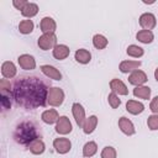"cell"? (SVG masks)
I'll return each mask as SVG.
<instances>
[{
    "mask_svg": "<svg viewBox=\"0 0 158 158\" xmlns=\"http://www.w3.org/2000/svg\"><path fill=\"white\" fill-rule=\"evenodd\" d=\"M40 28L43 33H54L56 30H57V23L56 21L49 17V16H46L41 20L40 22Z\"/></svg>",
    "mask_w": 158,
    "mask_h": 158,
    "instance_id": "cell-12",
    "label": "cell"
},
{
    "mask_svg": "<svg viewBox=\"0 0 158 158\" xmlns=\"http://www.w3.org/2000/svg\"><path fill=\"white\" fill-rule=\"evenodd\" d=\"M59 114L56 109H48V110H44L41 115V120L47 123V125H53V123H57V121L59 120Z\"/></svg>",
    "mask_w": 158,
    "mask_h": 158,
    "instance_id": "cell-13",
    "label": "cell"
},
{
    "mask_svg": "<svg viewBox=\"0 0 158 158\" xmlns=\"http://www.w3.org/2000/svg\"><path fill=\"white\" fill-rule=\"evenodd\" d=\"M154 79H156V80L158 81V68H157V69L154 70Z\"/></svg>",
    "mask_w": 158,
    "mask_h": 158,
    "instance_id": "cell-37",
    "label": "cell"
},
{
    "mask_svg": "<svg viewBox=\"0 0 158 158\" xmlns=\"http://www.w3.org/2000/svg\"><path fill=\"white\" fill-rule=\"evenodd\" d=\"M19 65L25 70H32L36 68V59L31 54H21L17 58Z\"/></svg>",
    "mask_w": 158,
    "mask_h": 158,
    "instance_id": "cell-11",
    "label": "cell"
},
{
    "mask_svg": "<svg viewBox=\"0 0 158 158\" xmlns=\"http://www.w3.org/2000/svg\"><path fill=\"white\" fill-rule=\"evenodd\" d=\"M49 89L51 84L40 77H20L11 84L10 96L19 106L27 110H35L47 105Z\"/></svg>",
    "mask_w": 158,
    "mask_h": 158,
    "instance_id": "cell-1",
    "label": "cell"
},
{
    "mask_svg": "<svg viewBox=\"0 0 158 158\" xmlns=\"http://www.w3.org/2000/svg\"><path fill=\"white\" fill-rule=\"evenodd\" d=\"M110 89L112 93L118 94V95H127L128 94V89H127L126 84L122 80L116 79V78L110 81Z\"/></svg>",
    "mask_w": 158,
    "mask_h": 158,
    "instance_id": "cell-16",
    "label": "cell"
},
{
    "mask_svg": "<svg viewBox=\"0 0 158 158\" xmlns=\"http://www.w3.org/2000/svg\"><path fill=\"white\" fill-rule=\"evenodd\" d=\"M17 73L16 65L11 60H6L1 64V75L5 79H12Z\"/></svg>",
    "mask_w": 158,
    "mask_h": 158,
    "instance_id": "cell-14",
    "label": "cell"
},
{
    "mask_svg": "<svg viewBox=\"0 0 158 158\" xmlns=\"http://www.w3.org/2000/svg\"><path fill=\"white\" fill-rule=\"evenodd\" d=\"M107 101H109V105H110L112 109H117V107L121 105V100L118 99L117 94H115V93H112V91L109 94Z\"/></svg>",
    "mask_w": 158,
    "mask_h": 158,
    "instance_id": "cell-32",
    "label": "cell"
},
{
    "mask_svg": "<svg viewBox=\"0 0 158 158\" xmlns=\"http://www.w3.org/2000/svg\"><path fill=\"white\" fill-rule=\"evenodd\" d=\"M41 72L49 79H53V80H60L62 79V73L56 68V67H52L49 64H44V65H41Z\"/></svg>",
    "mask_w": 158,
    "mask_h": 158,
    "instance_id": "cell-15",
    "label": "cell"
},
{
    "mask_svg": "<svg viewBox=\"0 0 158 158\" xmlns=\"http://www.w3.org/2000/svg\"><path fill=\"white\" fill-rule=\"evenodd\" d=\"M98 152V144L94 141H89L83 147V156L84 157H93Z\"/></svg>",
    "mask_w": 158,
    "mask_h": 158,
    "instance_id": "cell-27",
    "label": "cell"
},
{
    "mask_svg": "<svg viewBox=\"0 0 158 158\" xmlns=\"http://www.w3.org/2000/svg\"><path fill=\"white\" fill-rule=\"evenodd\" d=\"M149 110L153 114H158V96H154L149 104Z\"/></svg>",
    "mask_w": 158,
    "mask_h": 158,
    "instance_id": "cell-36",
    "label": "cell"
},
{
    "mask_svg": "<svg viewBox=\"0 0 158 158\" xmlns=\"http://www.w3.org/2000/svg\"><path fill=\"white\" fill-rule=\"evenodd\" d=\"M96 126H98V117L95 115H91L85 120L84 126H83V132L85 135H90L95 131Z\"/></svg>",
    "mask_w": 158,
    "mask_h": 158,
    "instance_id": "cell-21",
    "label": "cell"
},
{
    "mask_svg": "<svg viewBox=\"0 0 158 158\" xmlns=\"http://www.w3.org/2000/svg\"><path fill=\"white\" fill-rule=\"evenodd\" d=\"M33 22L32 20H22L20 23H19V31L22 33V35H28L33 31Z\"/></svg>",
    "mask_w": 158,
    "mask_h": 158,
    "instance_id": "cell-28",
    "label": "cell"
},
{
    "mask_svg": "<svg viewBox=\"0 0 158 158\" xmlns=\"http://www.w3.org/2000/svg\"><path fill=\"white\" fill-rule=\"evenodd\" d=\"M0 89H1V94H5L6 91H9V94L11 93V84L7 79H1L0 81Z\"/></svg>",
    "mask_w": 158,
    "mask_h": 158,
    "instance_id": "cell-33",
    "label": "cell"
},
{
    "mask_svg": "<svg viewBox=\"0 0 158 158\" xmlns=\"http://www.w3.org/2000/svg\"><path fill=\"white\" fill-rule=\"evenodd\" d=\"M1 106L4 110H9L11 107V102H10V98L6 94H1Z\"/></svg>",
    "mask_w": 158,
    "mask_h": 158,
    "instance_id": "cell-34",
    "label": "cell"
},
{
    "mask_svg": "<svg viewBox=\"0 0 158 158\" xmlns=\"http://www.w3.org/2000/svg\"><path fill=\"white\" fill-rule=\"evenodd\" d=\"M53 148L59 154H65L72 149V142L65 137H59L53 141Z\"/></svg>",
    "mask_w": 158,
    "mask_h": 158,
    "instance_id": "cell-6",
    "label": "cell"
},
{
    "mask_svg": "<svg viewBox=\"0 0 158 158\" xmlns=\"http://www.w3.org/2000/svg\"><path fill=\"white\" fill-rule=\"evenodd\" d=\"M126 53L130 56V57H133V58H141L143 54H144V51L142 47L139 46H136V44H130L126 49Z\"/></svg>",
    "mask_w": 158,
    "mask_h": 158,
    "instance_id": "cell-29",
    "label": "cell"
},
{
    "mask_svg": "<svg viewBox=\"0 0 158 158\" xmlns=\"http://www.w3.org/2000/svg\"><path fill=\"white\" fill-rule=\"evenodd\" d=\"M14 138L19 144L28 147L33 141L41 138V130L33 121H22L16 126Z\"/></svg>",
    "mask_w": 158,
    "mask_h": 158,
    "instance_id": "cell-2",
    "label": "cell"
},
{
    "mask_svg": "<svg viewBox=\"0 0 158 158\" xmlns=\"http://www.w3.org/2000/svg\"><path fill=\"white\" fill-rule=\"evenodd\" d=\"M126 110L132 115H138V114L143 112L144 105L139 101H136V100H128L126 102Z\"/></svg>",
    "mask_w": 158,
    "mask_h": 158,
    "instance_id": "cell-20",
    "label": "cell"
},
{
    "mask_svg": "<svg viewBox=\"0 0 158 158\" xmlns=\"http://www.w3.org/2000/svg\"><path fill=\"white\" fill-rule=\"evenodd\" d=\"M118 128L121 130V132L126 136H132L136 133V128L135 125L132 123V121L125 116L118 118Z\"/></svg>",
    "mask_w": 158,
    "mask_h": 158,
    "instance_id": "cell-10",
    "label": "cell"
},
{
    "mask_svg": "<svg viewBox=\"0 0 158 158\" xmlns=\"http://www.w3.org/2000/svg\"><path fill=\"white\" fill-rule=\"evenodd\" d=\"M157 25V20H156V16L152 14V12H144L139 16V26L143 28V30H153Z\"/></svg>",
    "mask_w": 158,
    "mask_h": 158,
    "instance_id": "cell-7",
    "label": "cell"
},
{
    "mask_svg": "<svg viewBox=\"0 0 158 158\" xmlns=\"http://www.w3.org/2000/svg\"><path fill=\"white\" fill-rule=\"evenodd\" d=\"M21 14H22V16H25V17H27L30 20L31 17H33V16H36L38 14V5L35 4V2H28L25 6V9L21 11Z\"/></svg>",
    "mask_w": 158,
    "mask_h": 158,
    "instance_id": "cell-25",
    "label": "cell"
},
{
    "mask_svg": "<svg viewBox=\"0 0 158 158\" xmlns=\"http://www.w3.org/2000/svg\"><path fill=\"white\" fill-rule=\"evenodd\" d=\"M136 38H137L139 42L148 44V43H152V42H153V40H154V35H153L152 31H148V30H141V31H138V32L136 33Z\"/></svg>",
    "mask_w": 158,
    "mask_h": 158,
    "instance_id": "cell-22",
    "label": "cell"
},
{
    "mask_svg": "<svg viewBox=\"0 0 158 158\" xmlns=\"http://www.w3.org/2000/svg\"><path fill=\"white\" fill-rule=\"evenodd\" d=\"M63 101H64V91L57 86L51 88L48 91V96H47V105L58 107L63 104Z\"/></svg>",
    "mask_w": 158,
    "mask_h": 158,
    "instance_id": "cell-3",
    "label": "cell"
},
{
    "mask_svg": "<svg viewBox=\"0 0 158 158\" xmlns=\"http://www.w3.org/2000/svg\"><path fill=\"white\" fill-rule=\"evenodd\" d=\"M74 58L78 63L80 64H88L90 60H91V53L88 51V49H84V48H79L75 51V54H74Z\"/></svg>",
    "mask_w": 158,
    "mask_h": 158,
    "instance_id": "cell-19",
    "label": "cell"
},
{
    "mask_svg": "<svg viewBox=\"0 0 158 158\" xmlns=\"http://www.w3.org/2000/svg\"><path fill=\"white\" fill-rule=\"evenodd\" d=\"M37 44L42 51L53 49L57 46V36L54 33H43L38 38Z\"/></svg>",
    "mask_w": 158,
    "mask_h": 158,
    "instance_id": "cell-4",
    "label": "cell"
},
{
    "mask_svg": "<svg viewBox=\"0 0 158 158\" xmlns=\"http://www.w3.org/2000/svg\"><path fill=\"white\" fill-rule=\"evenodd\" d=\"M28 148H30V152H31L32 154L40 156V154H42V153L46 151V144H44V142L40 138V139L33 141V142L28 146Z\"/></svg>",
    "mask_w": 158,
    "mask_h": 158,
    "instance_id": "cell-23",
    "label": "cell"
},
{
    "mask_svg": "<svg viewBox=\"0 0 158 158\" xmlns=\"http://www.w3.org/2000/svg\"><path fill=\"white\" fill-rule=\"evenodd\" d=\"M107 43H109V41H107V38L104 35H100V33L94 35V37H93V44H94V47L96 49H104V48H106Z\"/></svg>",
    "mask_w": 158,
    "mask_h": 158,
    "instance_id": "cell-26",
    "label": "cell"
},
{
    "mask_svg": "<svg viewBox=\"0 0 158 158\" xmlns=\"http://www.w3.org/2000/svg\"><path fill=\"white\" fill-rule=\"evenodd\" d=\"M72 130L73 127H72V122L69 121V118L67 116H60L56 123V132L59 135H68L72 132Z\"/></svg>",
    "mask_w": 158,
    "mask_h": 158,
    "instance_id": "cell-9",
    "label": "cell"
},
{
    "mask_svg": "<svg viewBox=\"0 0 158 158\" xmlns=\"http://www.w3.org/2000/svg\"><path fill=\"white\" fill-rule=\"evenodd\" d=\"M141 64V60H122L118 65V69L121 73H132L133 70H137Z\"/></svg>",
    "mask_w": 158,
    "mask_h": 158,
    "instance_id": "cell-17",
    "label": "cell"
},
{
    "mask_svg": "<svg viewBox=\"0 0 158 158\" xmlns=\"http://www.w3.org/2000/svg\"><path fill=\"white\" fill-rule=\"evenodd\" d=\"M147 126L151 131L158 130V114H153L147 118Z\"/></svg>",
    "mask_w": 158,
    "mask_h": 158,
    "instance_id": "cell-31",
    "label": "cell"
},
{
    "mask_svg": "<svg viewBox=\"0 0 158 158\" xmlns=\"http://www.w3.org/2000/svg\"><path fill=\"white\" fill-rule=\"evenodd\" d=\"M69 53H70V49H69V47L65 46V44H57V46L53 48V51H52L53 57H54L56 59H58V60L65 59V58L69 56Z\"/></svg>",
    "mask_w": 158,
    "mask_h": 158,
    "instance_id": "cell-18",
    "label": "cell"
},
{
    "mask_svg": "<svg viewBox=\"0 0 158 158\" xmlns=\"http://www.w3.org/2000/svg\"><path fill=\"white\" fill-rule=\"evenodd\" d=\"M72 114H73V116H74V120H75L77 125L83 128L84 122H85V120H86V117H85V110H84L83 105L79 104V102H74V104L72 105Z\"/></svg>",
    "mask_w": 158,
    "mask_h": 158,
    "instance_id": "cell-5",
    "label": "cell"
},
{
    "mask_svg": "<svg viewBox=\"0 0 158 158\" xmlns=\"http://www.w3.org/2000/svg\"><path fill=\"white\" fill-rule=\"evenodd\" d=\"M101 158H116L117 157V152L114 147L111 146H106L104 147V149L101 151V154H100Z\"/></svg>",
    "mask_w": 158,
    "mask_h": 158,
    "instance_id": "cell-30",
    "label": "cell"
},
{
    "mask_svg": "<svg viewBox=\"0 0 158 158\" xmlns=\"http://www.w3.org/2000/svg\"><path fill=\"white\" fill-rule=\"evenodd\" d=\"M133 95L138 99H143V100H148L151 98V89L148 86L141 85V86H136L133 89Z\"/></svg>",
    "mask_w": 158,
    "mask_h": 158,
    "instance_id": "cell-24",
    "label": "cell"
},
{
    "mask_svg": "<svg viewBox=\"0 0 158 158\" xmlns=\"http://www.w3.org/2000/svg\"><path fill=\"white\" fill-rule=\"evenodd\" d=\"M148 80L147 78V74L141 70V69H137V70H133L130 75H128V83L135 85V86H141L143 85L146 81Z\"/></svg>",
    "mask_w": 158,
    "mask_h": 158,
    "instance_id": "cell-8",
    "label": "cell"
},
{
    "mask_svg": "<svg viewBox=\"0 0 158 158\" xmlns=\"http://www.w3.org/2000/svg\"><path fill=\"white\" fill-rule=\"evenodd\" d=\"M28 4V1H26V0H14L12 1V5L17 9V10H23L25 9V6Z\"/></svg>",
    "mask_w": 158,
    "mask_h": 158,
    "instance_id": "cell-35",
    "label": "cell"
}]
</instances>
